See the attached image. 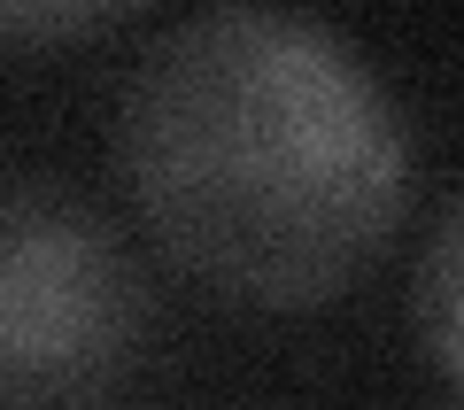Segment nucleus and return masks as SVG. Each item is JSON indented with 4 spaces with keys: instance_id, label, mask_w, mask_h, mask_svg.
Listing matches in <instances>:
<instances>
[{
    "instance_id": "nucleus-1",
    "label": "nucleus",
    "mask_w": 464,
    "mask_h": 410,
    "mask_svg": "<svg viewBox=\"0 0 464 410\" xmlns=\"http://www.w3.org/2000/svg\"><path fill=\"white\" fill-rule=\"evenodd\" d=\"M140 225L240 310L333 302L411 210V124L333 24L201 8L148 39L116 109Z\"/></svg>"
},
{
    "instance_id": "nucleus-2",
    "label": "nucleus",
    "mask_w": 464,
    "mask_h": 410,
    "mask_svg": "<svg viewBox=\"0 0 464 410\" xmlns=\"http://www.w3.org/2000/svg\"><path fill=\"white\" fill-rule=\"evenodd\" d=\"M155 295L78 194L16 179L0 201V403L93 410L148 356Z\"/></svg>"
},
{
    "instance_id": "nucleus-3",
    "label": "nucleus",
    "mask_w": 464,
    "mask_h": 410,
    "mask_svg": "<svg viewBox=\"0 0 464 410\" xmlns=\"http://www.w3.org/2000/svg\"><path fill=\"white\" fill-rule=\"evenodd\" d=\"M411 310H418V341H426L433 372L464 395V186L449 194V210L433 217L426 248H418Z\"/></svg>"
},
{
    "instance_id": "nucleus-4",
    "label": "nucleus",
    "mask_w": 464,
    "mask_h": 410,
    "mask_svg": "<svg viewBox=\"0 0 464 410\" xmlns=\"http://www.w3.org/2000/svg\"><path fill=\"white\" fill-rule=\"evenodd\" d=\"M0 24H8L16 39H32V32L70 39V32H101V24H116V8H24V0H16V8H8Z\"/></svg>"
}]
</instances>
